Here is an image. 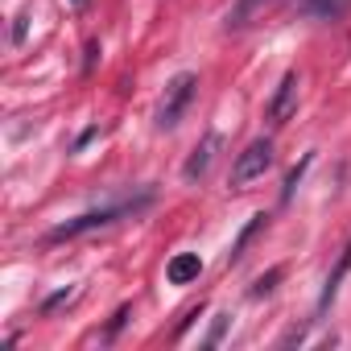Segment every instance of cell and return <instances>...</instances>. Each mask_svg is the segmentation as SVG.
<instances>
[{
    "label": "cell",
    "instance_id": "cell-1",
    "mask_svg": "<svg viewBox=\"0 0 351 351\" xmlns=\"http://www.w3.org/2000/svg\"><path fill=\"white\" fill-rule=\"evenodd\" d=\"M153 203V191H145L141 199H128V203H116V207H99V211H83V215H75V219H66V223H58L46 240L50 244H62V240H75V236H83V232H95V228H108V223H116V219H124V215H136V211H145Z\"/></svg>",
    "mask_w": 351,
    "mask_h": 351
},
{
    "label": "cell",
    "instance_id": "cell-2",
    "mask_svg": "<svg viewBox=\"0 0 351 351\" xmlns=\"http://www.w3.org/2000/svg\"><path fill=\"white\" fill-rule=\"evenodd\" d=\"M195 91H199V79H195L191 71L173 75V79L165 83V95H161V104H157V128H173V124H178V120H182V112L191 108Z\"/></svg>",
    "mask_w": 351,
    "mask_h": 351
},
{
    "label": "cell",
    "instance_id": "cell-3",
    "mask_svg": "<svg viewBox=\"0 0 351 351\" xmlns=\"http://www.w3.org/2000/svg\"><path fill=\"white\" fill-rule=\"evenodd\" d=\"M269 165H273V141L261 136V141H252V145L236 157V165H232V186H248V182L265 178Z\"/></svg>",
    "mask_w": 351,
    "mask_h": 351
},
{
    "label": "cell",
    "instance_id": "cell-4",
    "mask_svg": "<svg viewBox=\"0 0 351 351\" xmlns=\"http://www.w3.org/2000/svg\"><path fill=\"white\" fill-rule=\"evenodd\" d=\"M298 87H302V79H298V71H289L281 83H277V91H273V99H269V124H289V116L298 112Z\"/></svg>",
    "mask_w": 351,
    "mask_h": 351
},
{
    "label": "cell",
    "instance_id": "cell-5",
    "mask_svg": "<svg viewBox=\"0 0 351 351\" xmlns=\"http://www.w3.org/2000/svg\"><path fill=\"white\" fill-rule=\"evenodd\" d=\"M223 149V141H219V132H207L195 149H191V157H186V165H182V178L186 182H199V178H207V169L215 165V153Z\"/></svg>",
    "mask_w": 351,
    "mask_h": 351
},
{
    "label": "cell",
    "instance_id": "cell-6",
    "mask_svg": "<svg viewBox=\"0 0 351 351\" xmlns=\"http://www.w3.org/2000/svg\"><path fill=\"white\" fill-rule=\"evenodd\" d=\"M277 9H281V0H236L232 13H228V29H248V25L265 21Z\"/></svg>",
    "mask_w": 351,
    "mask_h": 351
},
{
    "label": "cell",
    "instance_id": "cell-7",
    "mask_svg": "<svg viewBox=\"0 0 351 351\" xmlns=\"http://www.w3.org/2000/svg\"><path fill=\"white\" fill-rule=\"evenodd\" d=\"M298 17H310V21H335L351 9V0H289Z\"/></svg>",
    "mask_w": 351,
    "mask_h": 351
},
{
    "label": "cell",
    "instance_id": "cell-8",
    "mask_svg": "<svg viewBox=\"0 0 351 351\" xmlns=\"http://www.w3.org/2000/svg\"><path fill=\"white\" fill-rule=\"evenodd\" d=\"M347 269H351V240L343 244V252H339V261H335V269H330V277H326V285H322V298H318V314H326V310H330V302L339 298V285H343Z\"/></svg>",
    "mask_w": 351,
    "mask_h": 351
},
{
    "label": "cell",
    "instance_id": "cell-9",
    "mask_svg": "<svg viewBox=\"0 0 351 351\" xmlns=\"http://www.w3.org/2000/svg\"><path fill=\"white\" fill-rule=\"evenodd\" d=\"M199 273H203V261H199V252H178L169 265H165V277H169V285H191V281H199Z\"/></svg>",
    "mask_w": 351,
    "mask_h": 351
},
{
    "label": "cell",
    "instance_id": "cell-10",
    "mask_svg": "<svg viewBox=\"0 0 351 351\" xmlns=\"http://www.w3.org/2000/svg\"><path fill=\"white\" fill-rule=\"evenodd\" d=\"M265 223H269V215H252V223H248V228H244V232L236 236V244H232V252H228V261H232V265H236V261L244 256V248L252 244V236H256V232H261Z\"/></svg>",
    "mask_w": 351,
    "mask_h": 351
},
{
    "label": "cell",
    "instance_id": "cell-11",
    "mask_svg": "<svg viewBox=\"0 0 351 351\" xmlns=\"http://www.w3.org/2000/svg\"><path fill=\"white\" fill-rule=\"evenodd\" d=\"M310 165H314V153H306V157H302V161H298V165H293V169L285 173V186H281V203H289V199H293V191L302 186V173H306Z\"/></svg>",
    "mask_w": 351,
    "mask_h": 351
},
{
    "label": "cell",
    "instance_id": "cell-12",
    "mask_svg": "<svg viewBox=\"0 0 351 351\" xmlns=\"http://www.w3.org/2000/svg\"><path fill=\"white\" fill-rule=\"evenodd\" d=\"M281 273H285V269H269L265 277H256V281H252V298H269V293L277 289V281H281Z\"/></svg>",
    "mask_w": 351,
    "mask_h": 351
},
{
    "label": "cell",
    "instance_id": "cell-13",
    "mask_svg": "<svg viewBox=\"0 0 351 351\" xmlns=\"http://www.w3.org/2000/svg\"><path fill=\"white\" fill-rule=\"evenodd\" d=\"M75 298H79V285H71V289H58L54 298H46V302H42V314H54V310H62V306H71Z\"/></svg>",
    "mask_w": 351,
    "mask_h": 351
},
{
    "label": "cell",
    "instance_id": "cell-14",
    "mask_svg": "<svg viewBox=\"0 0 351 351\" xmlns=\"http://www.w3.org/2000/svg\"><path fill=\"white\" fill-rule=\"evenodd\" d=\"M228 322H232V314H215V322H211V335H207L203 343H207V347H219V339H223Z\"/></svg>",
    "mask_w": 351,
    "mask_h": 351
},
{
    "label": "cell",
    "instance_id": "cell-15",
    "mask_svg": "<svg viewBox=\"0 0 351 351\" xmlns=\"http://www.w3.org/2000/svg\"><path fill=\"white\" fill-rule=\"evenodd\" d=\"M25 29H29V13H21V17H17V25H13V42H17V46L25 42Z\"/></svg>",
    "mask_w": 351,
    "mask_h": 351
},
{
    "label": "cell",
    "instance_id": "cell-16",
    "mask_svg": "<svg viewBox=\"0 0 351 351\" xmlns=\"http://www.w3.org/2000/svg\"><path fill=\"white\" fill-rule=\"evenodd\" d=\"M75 5H87V0H75Z\"/></svg>",
    "mask_w": 351,
    "mask_h": 351
}]
</instances>
